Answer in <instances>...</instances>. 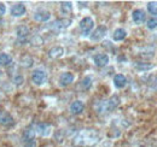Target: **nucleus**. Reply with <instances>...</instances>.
<instances>
[{
    "mask_svg": "<svg viewBox=\"0 0 157 147\" xmlns=\"http://www.w3.org/2000/svg\"><path fill=\"white\" fill-rule=\"evenodd\" d=\"M35 133H38L39 135L44 136V138L50 136L51 133H52V127H51V124H48V123H39V124H36V127H35Z\"/></svg>",
    "mask_w": 157,
    "mask_h": 147,
    "instance_id": "12",
    "label": "nucleus"
},
{
    "mask_svg": "<svg viewBox=\"0 0 157 147\" xmlns=\"http://www.w3.org/2000/svg\"><path fill=\"white\" fill-rule=\"evenodd\" d=\"M71 11H73V2H70V1H62L60 2L62 15H69Z\"/></svg>",
    "mask_w": 157,
    "mask_h": 147,
    "instance_id": "19",
    "label": "nucleus"
},
{
    "mask_svg": "<svg viewBox=\"0 0 157 147\" xmlns=\"http://www.w3.org/2000/svg\"><path fill=\"white\" fill-rule=\"evenodd\" d=\"M16 34H17V37H18L20 40H25L27 37L29 36L30 30H29V28H28L27 25H20V27H17V29H16Z\"/></svg>",
    "mask_w": 157,
    "mask_h": 147,
    "instance_id": "18",
    "label": "nucleus"
},
{
    "mask_svg": "<svg viewBox=\"0 0 157 147\" xmlns=\"http://www.w3.org/2000/svg\"><path fill=\"white\" fill-rule=\"evenodd\" d=\"M109 60H110V58H109V55H106V53H98V55H96L93 57V63L98 68L106 66L109 64Z\"/></svg>",
    "mask_w": 157,
    "mask_h": 147,
    "instance_id": "10",
    "label": "nucleus"
},
{
    "mask_svg": "<svg viewBox=\"0 0 157 147\" xmlns=\"http://www.w3.org/2000/svg\"><path fill=\"white\" fill-rule=\"evenodd\" d=\"M64 55V48L62 46H55L48 51V57L51 59H58Z\"/></svg>",
    "mask_w": 157,
    "mask_h": 147,
    "instance_id": "16",
    "label": "nucleus"
},
{
    "mask_svg": "<svg viewBox=\"0 0 157 147\" xmlns=\"http://www.w3.org/2000/svg\"><path fill=\"white\" fill-rule=\"evenodd\" d=\"M47 80V73L44 69H35L32 73V82L36 86H42Z\"/></svg>",
    "mask_w": 157,
    "mask_h": 147,
    "instance_id": "5",
    "label": "nucleus"
},
{
    "mask_svg": "<svg viewBox=\"0 0 157 147\" xmlns=\"http://www.w3.org/2000/svg\"><path fill=\"white\" fill-rule=\"evenodd\" d=\"M126 37H127V30L123 29V28H117V29H115L114 33H113V40L116 41V42L123 41Z\"/></svg>",
    "mask_w": 157,
    "mask_h": 147,
    "instance_id": "17",
    "label": "nucleus"
},
{
    "mask_svg": "<svg viewBox=\"0 0 157 147\" xmlns=\"http://www.w3.org/2000/svg\"><path fill=\"white\" fill-rule=\"evenodd\" d=\"M12 63V57L9 53H0V66H9Z\"/></svg>",
    "mask_w": 157,
    "mask_h": 147,
    "instance_id": "20",
    "label": "nucleus"
},
{
    "mask_svg": "<svg viewBox=\"0 0 157 147\" xmlns=\"http://www.w3.org/2000/svg\"><path fill=\"white\" fill-rule=\"evenodd\" d=\"M136 69L138 71H149L154 68L152 64H146V63H136Z\"/></svg>",
    "mask_w": 157,
    "mask_h": 147,
    "instance_id": "23",
    "label": "nucleus"
},
{
    "mask_svg": "<svg viewBox=\"0 0 157 147\" xmlns=\"http://www.w3.org/2000/svg\"><path fill=\"white\" fill-rule=\"evenodd\" d=\"M0 124L4 127H12L15 124V119L7 111L0 110Z\"/></svg>",
    "mask_w": 157,
    "mask_h": 147,
    "instance_id": "9",
    "label": "nucleus"
},
{
    "mask_svg": "<svg viewBox=\"0 0 157 147\" xmlns=\"http://www.w3.org/2000/svg\"><path fill=\"white\" fill-rule=\"evenodd\" d=\"M91 87H92V77H91V76L83 77V78L81 80V82H80V88H81L82 91H87V89H90Z\"/></svg>",
    "mask_w": 157,
    "mask_h": 147,
    "instance_id": "21",
    "label": "nucleus"
},
{
    "mask_svg": "<svg viewBox=\"0 0 157 147\" xmlns=\"http://www.w3.org/2000/svg\"><path fill=\"white\" fill-rule=\"evenodd\" d=\"M13 81H15V83H16V85H17V86H21V85H22V83H23V81H24V78H23V76H17V77H15V80H13Z\"/></svg>",
    "mask_w": 157,
    "mask_h": 147,
    "instance_id": "27",
    "label": "nucleus"
},
{
    "mask_svg": "<svg viewBox=\"0 0 157 147\" xmlns=\"http://www.w3.org/2000/svg\"><path fill=\"white\" fill-rule=\"evenodd\" d=\"M1 76H2V73H1V70H0V77H1Z\"/></svg>",
    "mask_w": 157,
    "mask_h": 147,
    "instance_id": "29",
    "label": "nucleus"
},
{
    "mask_svg": "<svg viewBox=\"0 0 157 147\" xmlns=\"http://www.w3.org/2000/svg\"><path fill=\"white\" fill-rule=\"evenodd\" d=\"M106 33H108V28L106 25H98L90 35V40L92 42H99L101 41L104 37L106 36Z\"/></svg>",
    "mask_w": 157,
    "mask_h": 147,
    "instance_id": "4",
    "label": "nucleus"
},
{
    "mask_svg": "<svg viewBox=\"0 0 157 147\" xmlns=\"http://www.w3.org/2000/svg\"><path fill=\"white\" fill-rule=\"evenodd\" d=\"M70 24H71V19H69V18L57 19V21L53 22L52 29H55L56 32H62V30H65L67 28H69Z\"/></svg>",
    "mask_w": 157,
    "mask_h": 147,
    "instance_id": "11",
    "label": "nucleus"
},
{
    "mask_svg": "<svg viewBox=\"0 0 157 147\" xmlns=\"http://www.w3.org/2000/svg\"><path fill=\"white\" fill-rule=\"evenodd\" d=\"M78 25H80V29H81L82 35H83V36H88V35H91V33L93 32L94 21H93L92 17L86 16V17H83V18L80 21Z\"/></svg>",
    "mask_w": 157,
    "mask_h": 147,
    "instance_id": "3",
    "label": "nucleus"
},
{
    "mask_svg": "<svg viewBox=\"0 0 157 147\" xmlns=\"http://www.w3.org/2000/svg\"><path fill=\"white\" fill-rule=\"evenodd\" d=\"M120 101L121 100H120L118 95L114 94V95H111L110 99H108V100H105V101L99 104L98 112H111V111H114L120 105Z\"/></svg>",
    "mask_w": 157,
    "mask_h": 147,
    "instance_id": "2",
    "label": "nucleus"
},
{
    "mask_svg": "<svg viewBox=\"0 0 157 147\" xmlns=\"http://www.w3.org/2000/svg\"><path fill=\"white\" fill-rule=\"evenodd\" d=\"M113 82H114V86L117 89H122V88H124L127 86V77L123 74H116L114 76Z\"/></svg>",
    "mask_w": 157,
    "mask_h": 147,
    "instance_id": "14",
    "label": "nucleus"
},
{
    "mask_svg": "<svg viewBox=\"0 0 157 147\" xmlns=\"http://www.w3.org/2000/svg\"><path fill=\"white\" fill-rule=\"evenodd\" d=\"M132 19H133V22H134L137 25L143 24V23L146 21V13H145V11L141 10V9L134 10V11L132 12Z\"/></svg>",
    "mask_w": 157,
    "mask_h": 147,
    "instance_id": "13",
    "label": "nucleus"
},
{
    "mask_svg": "<svg viewBox=\"0 0 157 147\" xmlns=\"http://www.w3.org/2000/svg\"><path fill=\"white\" fill-rule=\"evenodd\" d=\"M5 12H6V6L2 2H0V17H2L5 15Z\"/></svg>",
    "mask_w": 157,
    "mask_h": 147,
    "instance_id": "28",
    "label": "nucleus"
},
{
    "mask_svg": "<svg viewBox=\"0 0 157 147\" xmlns=\"http://www.w3.org/2000/svg\"><path fill=\"white\" fill-rule=\"evenodd\" d=\"M146 7H147V11H149L151 15H154L152 17H156L157 16V1H149L147 5H146Z\"/></svg>",
    "mask_w": 157,
    "mask_h": 147,
    "instance_id": "24",
    "label": "nucleus"
},
{
    "mask_svg": "<svg viewBox=\"0 0 157 147\" xmlns=\"http://www.w3.org/2000/svg\"><path fill=\"white\" fill-rule=\"evenodd\" d=\"M35 139V130L33 128H28L23 133V142L28 140H34Z\"/></svg>",
    "mask_w": 157,
    "mask_h": 147,
    "instance_id": "22",
    "label": "nucleus"
},
{
    "mask_svg": "<svg viewBox=\"0 0 157 147\" xmlns=\"http://www.w3.org/2000/svg\"><path fill=\"white\" fill-rule=\"evenodd\" d=\"M10 12H11V16H12V17H17V18H18V17H22V16L25 15V12H27V6H25L24 2H16L15 5H12Z\"/></svg>",
    "mask_w": 157,
    "mask_h": 147,
    "instance_id": "6",
    "label": "nucleus"
},
{
    "mask_svg": "<svg viewBox=\"0 0 157 147\" xmlns=\"http://www.w3.org/2000/svg\"><path fill=\"white\" fill-rule=\"evenodd\" d=\"M146 27L149 30H154L157 28V17H151V18L147 19L146 22Z\"/></svg>",
    "mask_w": 157,
    "mask_h": 147,
    "instance_id": "25",
    "label": "nucleus"
},
{
    "mask_svg": "<svg viewBox=\"0 0 157 147\" xmlns=\"http://www.w3.org/2000/svg\"><path fill=\"white\" fill-rule=\"evenodd\" d=\"M74 80H75L74 74L70 73V71H64V73L60 74V76H59V86L60 87H67V86L71 85L74 82Z\"/></svg>",
    "mask_w": 157,
    "mask_h": 147,
    "instance_id": "7",
    "label": "nucleus"
},
{
    "mask_svg": "<svg viewBox=\"0 0 157 147\" xmlns=\"http://www.w3.org/2000/svg\"><path fill=\"white\" fill-rule=\"evenodd\" d=\"M24 147H38V144H36V140H28V141H24Z\"/></svg>",
    "mask_w": 157,
    "mask_h": 147,
    "instance_id": "26",
    "label": "nucleus"
},
{
    "mask_svg": "<svg viewBox=\"0 0 157 147\" xmlns=\"http://www.w3.org/2000/svg\"><path fill=\"white\" fill-rule=\"evenodd\" d=\"M69 110H70V112L73 115H80V113H82L83 110H85V104L81 100H75V101H73L70 104Z\"/></svg>",
    "mask_w": 157,
    "mask_h": 147,
    "instance_id": "15",
    "label": "nucleus"
},
{
    "mask_svg": "<svg viewBox=\"0 0 157 147\" xmlns=\"http://www.w3.org/2000/svg\"><path fill=\"white\" fill-rule=\"evenodd\" d=\"M33 18L35 19L36 22L40 23H45V22H48L51 19V12L47 11V10H44V9H40L36 10L33 15Z\"/></svg>",
    "mask_w": 157,
    "mask_h": 147,
    "instance_id": "8",
    "label": "nucleus"
},
{
    "mask_svg": "<svg viewBox=\"0 0 157 147\" xmlns=\"http://www.w3.org/2000/svg\"><path fill=\"white\" fill-rule=\"evenodd\" d=\"M99 139V134L94 129H86L80 131L74 139V144L76 146H91L96 144Z\"/></svg>",
    "mask_w": 157,
    "mask_h": 147,
    "instance_id": "1",
    "label": "nucleus"
}]
</instances>
